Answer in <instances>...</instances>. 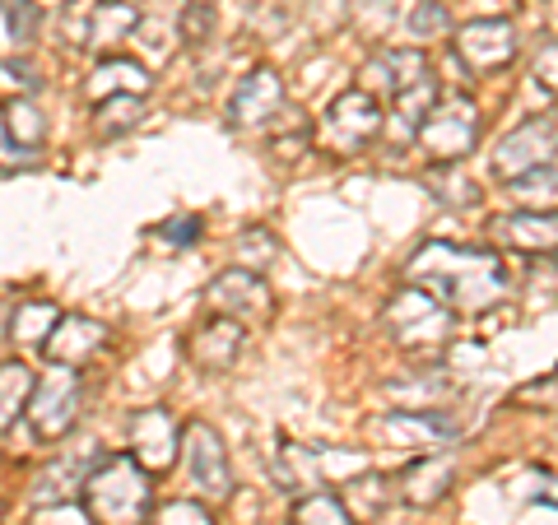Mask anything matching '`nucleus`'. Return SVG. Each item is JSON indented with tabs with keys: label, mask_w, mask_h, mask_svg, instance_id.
Wrapping results in <instances>:
<instances>
[{
	"label": "nucleus",
	"mask_w": 558,
	"mask_h": 525,
	"mask_svg": "<svg viewBox=\"0 0 558 525\" xmlns=\"http://www.w3.org/2000/svg\"><path fill=\"white\" fill-rule=\"evenodd\" d=\"M275 260H279V237L270 229H260V223H256V229H247L238 237V266L242 270L260 274V270H270Z\"/></svg>",
	"instance_id": "obj_32"
},
{
	"label": "nucleus",
	"mask_w": 558,
	"mask_h": 525,
	"mask_svg": "<svg viewBox=\"0 0 558 525\" xmlns=\"http://www.w3.org/2000/svg\"><path fill=\"white\" fill-rule=\"evenodd\" d=\"M108 349V326L94 321V317H61L57 330L47 335L43 344V354L51 363H61V367H84L94 354H102Z\"/></svg>",
	"instance_id": "obj_17"
},
{
	"label": "nucleus",
	"mask_w": 558,
	"mask_h": 525,
	"mask_svg": "<svg viewBox=\"0 0 558 525\" xmlns=\"http://www.w3.org/2000/svg\"><path fill=\"white\" fill-rule=\"evenodd\" d=\"M433 98H438V84H433V75L424 80V84H414L410 94H400V98H391V139H414V131H418V121H424V112L433 108Z\"/></svg>",
	"instance_id": "obj_25"
},
{
	"label": "nucleus",
	"mask_w": 558,
	"mask_h": 525,
	"mask_svg": "<svg viewBox=\"0 0 558 525\" xmlns=\"http://www.w3.org/2000/svg\"><path fill=\"white\" fill-rule=\"evenodd\" d=\"M428 191L442 205H451V209H475L480 205V186L470 182L457 163H438V168H433L428 172Z\"/></svg>",
	"instance_id": "obj_28"
},
{
	"label": "nucleus",
	"mask_w": 558,
	"mask_h": 525,
	"mask_svg": "<svg viewBox=\"0 0 558 525\" xmlns=\"http://www.w3.org/2000/svg\"><path fill=\"white\" fill-rule=\"evenodd\" d=\"M0 14H5V28H10L14 47H28L33 38H38V28H43L38 0H0Z\"/></svg>",
	"instance_id": "obj_33"
},
{
	"label": "nucleus",
	"mask_w": 558,
	"mask_h": 525,
	"mask_svg": "<svg viewBox=\"0 0 558 525\" xmlns=\"http://www.w3.org/2000/svg\"><path fill=\"white\" fill-rule=\"evenodd\" d=\"M47 121L28 98L0 102V168H33L43 159Z\"/></svg>",
	"instance_id": "obj_12"
},
{
	"label": "nucleus",
	"mask_w": 558,
	"mask_h": 525,
	"mask_svg": "<svg viewBox=\"0 0 558 525\" xmlns=\"http://www.w3.org/2000/svg\"><path fill=\"white\" fill-rule=\"evenodd\" d=\"M451 484H457V461H451L447 451H428V456L405 465V475H400V498L410 506H433L451 493Z\"/></svg>",
	"instance_id": "obj_19"
},
{
	"label": "nucleus",
	"mask_w": 558,
	"mask_h": 525,
	"mask_svg": "<svg viewBox=\"0 0 558 525\" xmlns=\"http://www.w3.org/2000/svg\"><path fill=\"white\" fill-rule=\"evenodd\" d=\"M57 321H61L57 303H47V297H28V303H20L14 307V317H10V340L24 344V349H43L47 335L57 330Z\"/></svg>",
	"instance_id": "obj_23"
},
{
	"label": "nucleus",
	"mask_w": 558,
	"mask_h": 525,
	"mask_svg": "<svg viewBox=\"0 0 558 525\" xmlns=\"http://www.w3.org/2000/svg\"><path fill=\"white\" fill-rule=\"evenodd\" d=\"M535 84H539L545 94L558 98V42L539 47V57H535Z\"/></svg>",
	"instance_id": "obj_39"
},
{
	"label": "nucleus",
	"mask_w": 558,
	"mask_h": 525,
	"mask_svg": "<svg viewBox=\"0 0 558 525\" xmlns=\"http://www.w3.org/2000/svg\"><path fill=\"white\" fill-rule=\"evenodd\" d=\"M535 493H539V502H558V475H535Z\"/></svg>",
	"instance_id": "obj_41"
},
{
	"label": "nucleus",
	"mask_w": 558,
	"mask_h": 525,
	"mask_svg": "<svg viewBox=\"0 0 558 525\" xmlns=\"http://www.w3.org/2000/svg\"><path fill=\"white\" fill-rule=\"evenodd\" d=\"M554 154H558V131H554V121L531 117V121H521L517 131H508V135L498 139V149H494V172H498L502 182H517V178H526V172L545 168Z\"/></svg>",
	"instance_id": "obj_9"
},
{
	"label": "nucleus",
	"mask_w": 558,
	"mask_h": 525,
	"mask_svg": "<svg viewBox=\"0 0 558 525\" xmlns=\"http://www.w3.org/2000/svg\"><path fill=\"white\" fill-rule=\"evenodd\" d=\"M140 117H145V98H140V94H112V98H98L94 131H98L102 139L126 135L131 126H140Z\"/></svg>",
	"instance_id": "obj_26"
},
{
	"label": "nucleus",
	"mask_w": 558,
	"mask_h": 525,
	"mask_svg": "<svg viewBox=\"0 0 558 525\" xmlns=\"http://www.w3.org/2000/svg\"><path fill=\"white\" fill-rule=\"evenodd\" d=\"M80 405H84V387H80V367H61L51 363V373L33 381L28 395V428L38 432V442H61V437L80 424Z\"/></svg>",
	"instance_id": "obj_5"
},
{
	"label": "nucleus",
	"mask_w": 558,
	"mask_h": 525,
	"mask_svg": "<svg viewBox=\"0 0 558 525\" xmlns=\"http://www.w3.org/2000/svg\"><path fill=\"white\" fill-rule=\"evenodd\" d=\"M517 28L508 20H470L457 28V57L465 70H475V75H498V70H508L517 61Z\"/></svg>",
	"instance_id": "obj_8"
},
{
	"label": "nucleus",
	"mask_w": 558,
	"mask_h": 525,
	"mask_svg": "<svg viewBox=\"0 0 558 525\" xmlns=\"http://www.w3.org/2000/svg\"><path fill=\"white\" fill-rule=\"evenodd\" d=\"M84 469L89 465H80L70 456L61 465H47L38 475V484H33V502H70L75 498V488H80V479H84Z\"/></svg>",
	"instance_id": "obj_30"
},
{
	"label": "nucleus",
	"mask_w": 558,
	"mask_h": 525,
	"mask_svg": "<svg viewBox=\"0 0 558 525\" xmlns=\"http://www.w3.org/2000/svg\"><path fill=\"white\" fill-rule=\"evenodd\" d=\"M135 24H140V10L131 5V0H94L89 28H84V42H89L94 51H108L121 38H131Z\"/></svg>",
	"instance_id": "obj_20"
},
{
	"label": "nucleus",
	"mask_w": 558,
	"mask_h": 525,
	"mask_svg": "<svg viewBox=\"0 0 558 525\" xmlns=\"http://www.w3.org/2000/svg\"><path fill=\"white\" fill-rule=\"evenodd\" d=\"M428 75H433L428 57L418 47H391V51H377V57L363 65V94L400 98V94H410L414 84H424Z\"/></svg>",
	"instance_id": "obj_15"
},
{
	"label": "nucleus",
	"mask_w": 558,
	"mask_h": 525,
	"mask_svg": "<svg viewBox=\"0 0 558 525\" xmlns=\"http://www.w3.org/2000/svg\"><path fill=\"white\" fill-rule=\"evenodd\" d=\"M349 20L377 42V38H387V28L396 24V0H349Z\"/></svg>",
	"instance_id": "obj_34"
},
{
	"label": "nucleus",
	"mask_w": 558,
	"mask_h": 525,
	"mask_svg": "<svg viewBox=\"0 0 558 525\" xmlns=\"http://www.w3.org/2000/svg\"><path fill=\"white\" fill-rule=\"evenodd\" d=\"M131 456L149 469V475H163L172 469V461L182 456V428L172 424L168 410H140L131 414Z\"/></svg>",
	"instance_id": "obj_14"
},
{
	"label": "nucleus",
	"mask_w": 558,
	"mask_h": 525,
	"mask_svg": "<svg viewBox=\"0 0 558 525\" xmlns=\"http://www.w3.org/2000/svg\"><path fill=\"white\" fill-rule=\"evenodd\" d=\"M0 516H5V502H0Z\"/></svg>",
	"instance_id": "obj_42"
},
{
	"label": "nucleus",
	"mask_w": 558,
	"mask_h": 525,
	"mask_svg": "<svg viewBox=\"0 0 558 525\" xmlns=\"http://www.w3.org/2000/svg\"><path fill=\"white\" fill-rule=\"evenodd\" d=\"M457 428H461L457 414H442V410H391L373 418V432L400 451H438L447 437H457Z\"/></svg>",
	"instance_id": "obj_11"
},
{
	"label": "nucleus",
	"mask_w": 558,
	"mask_h": 525,
	"mask_svg": "<svg viewBox=\"0 0 558 525\" xmlns=\"http://www.w3.org/2000/svg\"><path fill=\"white\" fill-rule=\"evenodd\" d=\"M381 135V102L363 89H344L322 117V145L330 154H359Z\"/></svg>",
	"instance_id": "obj_6"
},
{
	"label": "nucleus",
	"mask_w": 558,
	"mask_h": 525,
	"mask_svg": "<svg viewBox=\"0 0 558 525\" xmlns=\"http://www.w3.org/2000/svg\"><path fill=\"white\" fill-rule=\"evenodd\" d=\"M494 229V242L508 252H558V209H517V215H502L488 223Z\"/></svg>",
	"instance_id": "obj_16"
},
{
	"label": "nucleus",
	"mask_w": 558,
	"mask_h": 525,
	"mask_svg": "<svg viewBox=\"0 0 558 525\" xmlns=\"http://www.w3.org/2000/svg\"><path fill=\"white\" fill-rule=\"evenodd\" d=\"M289 521H293V525H354L349 506H344L336 493H326V488H312V493H303Z\"/></svg>",
	"instance_id": "obj_29"
},
{
	"label": "nucleus",
	"mask_w": 558,
	"mask_h": 525,
	"mask_svg": "<svg viewBox=\"0 0 558 525\" xmlns=\"http://www.w3.org/2000/svg\"><path fill=\"white\" fill-rule=\"evenodd\" d=\"M205 233V223L201 219H191V215H182V219H168L163 229H159V237L168 242V247H191Z\"/></svg>",
	"instance_id": "obj_38"
},
{
	"label": "nucleus",
	"mask_w": 558,
	"mask_h": 525,
	"mask_svg": "<svg viewBox=\"0 0 558 525\" xmlns=\"http://www.w3.org/2000/svg\"><path fill=\"white\" fill-rule=\"evenodd\" d=\"M451 28V14L442 0H418L414 14H410V33L414 38H442V33Z\"/></svg>",
	"instance_id": "obj_36"
},
{
	"label": "nucleus",
	"mask_w": 558,
	"mask_h": 525,
	"mask_svg": "<svg viewBox=\"0 0 558 525\" xmlns=\"http://www.w3.org/2000/svg\"><path fill=\"white\" fill-rule=\"evenodd\" d=\"M182 456L191 469V484L205 493V502H229L233 498V465L223 451V437L209 424H186L182 428Z\"/></svg>",
	"instance_id": "obj_7"
},
{
	"label": "nucleus",
	"mask_w": 558,
	"mask_h": 525,
	"mask_svg": "<svg viewBox=\"0 0 558 525\" xmlns=\"http://www.w3.org/2000/svg\"><path fill=\"white\" fill-rule=\"evenodd\" d=\"M242 340H247V326L233 321V317H215L191 335L186 354L201 373H229V367L238 363V354H242Z\"/></svg>",
	"instance_id": "obj_18"
},
{
	"label": "nucleus",
	"mask_w": 558,
	"mask_h": 525,
	"mask_svg": "<svg viewBox=\"0 0 558 525\" xmlns=\"http://www.w3.org/2000/svg\"><path fill=\"white\" fill-rule=\"evenodd\" d=\"M340 502L349 506V516H354V521H368V516H377L381 506L391 502V484L381 475H363L359 484H349V493Z\"/></svg>",
	"instance_id": "obj_31"
},
{
	"label": "nucleus",
	"mask_w": 558,
	"mask_h": 525,
	"mask_svg": "<svg viewBox=\"0 0 558 525\" xmlns=\"http://www.w3.org/2000/svg\"><path fill=\"white\" fill-rule=\"evenodd\" d=\"M33 381H38V377L28 373V363H20V358L0 363V432H10V428H14V418L28 410Z\"/></svg>",
	"instance_id": "obj_24"
},
{
	"label": "nucleus",
	"mask_w": 558,
	"mask_h": 525,
	"mask_svg": "<svg viewBox=\"0 0 558 525\" xmlns=\"http://www.w3.org/2000/svg\"><path fill=\"white\" fill-rule=\"evenodd\" d=\"M279 117H284V80H279L270 65H260L238 84V94L229 102V126L233 131H260Z\"/></svg>",
	"instance_id": "obj_13"
},
{
	"label": "nucleus",
	"mask_w": 558,
	"mask_h": 525,
	"mask_svg": "<svg viewBox=\"0 0 558 525\" xmlns=\"http://www.w3.org/2000/svg\"><path fill=\"white\" fill-rule=\"evenodd\" d=\"M480 108L470 102L465 94H447V98H433V108L424 112L418 121V149H424V159L438 168V163H461L475 154L480 145Z\"/></svg>",
	"instance_id": "obj_3"
},
{
	"label": "nucleus",
	"mask_w": 558,
	"mask_h": 525,
	"mask_svg": "<svg viewBox=\"0 0 558 525\" xmlns=\"http://www.w3.org/2000/svg\"><path fill=\"white\" fill-rule=\"evenodd\" d=\"M381 321H387L391 340L400 349H442L451 340V330H457V312H451L438 293H428L418 284H405L387 303Z\"/></svg>",
	"instance_id": "obj_4"
},
{
	"label": "nucleus",
	"mask_w": 558,
	"mask_h": 525,
	"mask_svg": "<svg viewBox=\"0 0 558 525\" xmlns=\"http://www.w3.org/2000/svg\"><path fill=\"white\" fill-rule=\"evenodd\" d=\"M508 191L526 209H554L558 205V154H554L545 168H535V172H526V178L508 182Z\"/></svg>",
	"instance_id": "obj_27"
},
{
	"label": "nucleus",
	"mask_w": 558,
	"mask_h": 525,
	"mask_svg": "<svg viewBox=\"0 0 558 525\" xmlns=\"http://www.w3.org/2000/svg\"><path fill=\"white\" fill-rule=\"evenodd\" d=\"M521 400H535V405H545V410H558V373L549 381H535V387L521 391Z\"/></svg>",
	"instance_id": "obj_40"
},
{
	"label": "nucleus",
	"mask_w": 558,
	"mask_h": 525,
	"mask_svg": "<svg viewBox=\"0 0 558 525\" xmlns=\"http://www.w3.org/2000/svg\"><path fill=\"white\" fill-rule=\"evenodd\" d=\"M80 498H84V512L94 516V525H149V516H154L149 469L140 465L131 451L102 456L84 469Z\"/></svg>",
	"instance_id": "obj_2"
},
{
	"label": "nucleus",
	"mask_w": 558,
	"mask_h": 525,
	"mask_svg": "<svg viewBox=\"0 0 558 525\" xmlns=\"http://www.w3.org/2000/svg\"><path fill=\"white\" fill-rule=\"evenodd\" d=\"M405 279L428 293H438L457 317H480L508 297V270L494 252L457 247V242H428L405 266Z\"/></svg>",
	"instance_id": "obj_1"
},
{
	"label": "nucleus",
	"mask_w": 558,
	"mask_h": 525,
	"mask_svg": "<svg viewBox=\"0 0 558 525\" xmlns=\"http://www.w3.org/2000/svg\"><path fill=\"white\" fill-rule=\"evenodd\" d=\"M149 70L131 61V57H108L94 75H89V98H112V94H149Z\"/></svg>",
	"instance_id": "obj_22"
},
{
	"label": "nucleus",
	"mask_w": 558,
	"mask_h": 525,
	"mask_svg": "<svg viewBox=\"0 0 558 525\" xmlns=\"http://www.w3.org/2000/svg\"><path fill=\"white\" fill-rule=\"evenodd\" d=\"M205 303L215 307V317H233L242 326H256V321H270V289H266V279L252 274V270H223L209 279V289H205Z\"/></svg>",
	"instance_id": "obj_10"
},
{
	"label": "nucleus",
	"mask_w": 558,
	"mask_h": 525,
	"mask_svg": "<svg viewBox=\"0 0 558 525\" xmlns=\"http://www.w3.org/2000/svg\"><path fill=\"white\" fill-rule=\"evenodd\" d=\"M275 479H279L284 493H312L317 484H326V475H322V451L284 442V447H279V456H275Z\"/></svg>",
	"instance_id": "obj_21"
},
{
	"label": "nucleus",
	"mask_w": 558,
	"mask_h": 525,
	"mask_svg": "<svg viewBox=\"0 0 558 525\" xmlns=\"http://www.w3.org/2000/svg\"><path fill=\"white\" fill-rule=\"evenodd\" d=\"M149 525H215V516H209L205 502H191V498H178L159 506V512L149 516Z\"/></svg>",
	"instance_id": "obj_37"
},
{
	"label": "nucleus",
	"mask_w": 558,
	"mask_h": 525,
	"mask_svg": "<svg viewBox=\"0 0 558 525\" xmlns=\"http://www.w3.org/2000/svg\"><path fill=\"white\" fill-rule=\"evenodd\" d=\"M215 20H219V0H186V10H182V42L186 47L209 42Z\"/></svg>",
	"instance_id": "obj_35"
}]
</instances>
